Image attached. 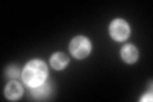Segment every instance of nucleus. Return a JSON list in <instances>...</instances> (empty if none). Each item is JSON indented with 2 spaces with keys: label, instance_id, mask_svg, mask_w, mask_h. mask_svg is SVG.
Returning <instances> with one entry per match:
<instances>
[{
  "label": "nucleus",
  "instance_id": "obj_1",
  "mask_svg": "<svg viewBox=\"0 0 153 102\" xmlns=\"http://www.w3.org/2000/svg\"><path fill=\"white\" fill-rule=\"evenodd\" d=\"M23 80L30 87H37L44 84L47 77V68L42 61L33 60L26 65L23 70Z\"/></svg>",
  "mask_w": 153,
  "mask_h": 102
},
{
  "label": "nucleus",
  "instance_id": "obj_2",
  "mask_svg": "<svg viewBox=\"0 0 153 102\" xmlns=\"http://www.w3.org/2000/svg\"><path fill=\"white\" fill-rule=\"evenodd\" d=\"M70 52L78 59H83L91 52V43L88 38L83 36L75 37L70 43Z\"/></svg>",
  "mask_w": 153,
  "mask_h": 102
},
{
  "label": "nucleus",
  "instance_id": "obj_3",
  "mask_svg": "<svg viewBox=\"0 0 153 102\" xmlns=\"http://www.w3.org/2000/svg\"><path fill=\"white\" fill-rule=\"evenodd\" d=\"M110 33L111 36L117 41H124L126 40L130 35V28H129L128 23L123 19H116L111 23L110 26Z\"/></svg>",
  "mask_w": 153,
  "mask_h": 102
},
{
  "label": "nucleus",
  "instance_id": "obj_4",
  "mask_svg": "<svg viewBox=\"0 0 153 102\" xmlns=\"http://www.w3.org/2000/svg\"><path fill=\"white\" fill-rule=\"evenodd\" d=\"M5 96L9 100H18L22 96V87L17 82H9L5 87Z\"/></svg>",
  "mask_w": 153,
  "mask_h": 102
},
{
  "label": "nucleus",
  "instance_id": "obj_5",
  "mask_svg": "<svg viewBox=\"0 0 153 102\" xmlns=\"http://www.w3.org/2000/svg\"><path fill=\"white\" fill-rule=\"evenodd\" d=\"M121 56L126 63H135L138 59V50L133 45H126L123 47Z\"/></svg>",
  "mask_w": 153,
  "mask_h": 102
},
{
  "label": "nucleus",
  "instance_id": "obj_6",
  "mask_svg": "<svg viewBox=\"0 0 153 102\" xmlns=\"http://www.w3.org/2000/svg\"><path fill=\"white\" fill-rule=\"evenodd\" d=\"M68 63H69V59L64 54H61V52H57V54L52 55V57H51V65L57 70L64 69V68L68 65Z\"/></svg>",
  "mask_w": 153,
  "mask_h": 102
},
{
  "label": "nucleus",
  "instance_id": "obj_7",
  "mask_svg": "<svg viewBox=\"0 0 153 102\" xmlns=\"http://www.w3.org/2000/svg\"><path fill=\"white\" fill-rule=\"evenodd\" d=\"M8 75H10V77H17V75H18L17 68H14V66H10V68H9V70H8Z\"/></svg>",
  "mask_w": 153,
  "mask_h": 102
},
{
  "label": "nucleus",
  "instance_id": "obj_8",
  "mask_svg": "<svg viewBox=\"0 0 153 102\" xmlns=\"http://www.w3.org/2000/svg\"><path fill=\"white\" fill-rule=\"evenodd\" d=\"M147 100H148V101H152V96H151V95H149V96L147 95V96H144V97L142 98V101H147Z\"/></svg>",
  "mask_w": 153,
  "mask_h": 102
}]
</instances>
